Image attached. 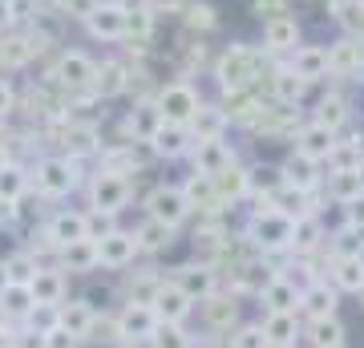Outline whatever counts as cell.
<instances>
[{
	"label": "cell",
	"mask_w": 364,
	"mask_h": 348,
	"mask_svg": "<svg viewBox=\"0 0 364 348\" xmlns=\"http://www.w3.org/2000/svg\"><path fill=\"white\" fill-rule=\"evenodd\" d=\"M215 78H219L223 93L251 90V81L259 78V53L247 49V45H231V49L215 61Z\"/></svg>",
	"instance_id": "6da1fadb"
},
{
	"label": "cell",
	"mask_w": 364,
	"mask_h": 348,
	"mask_svg": "<svg viewBox=\"0 0 364 348\" xmlns=\"http://www.w3.org/2000/svg\"><path fill=\"white\" fill-rule=\"evenodd\" d=\"M291 215H284V211H275V206H263L259 215L251 219L247 227V239L259 251H287L291 247Z\"/></svg>",
	"instance_id": "7a4b0ae2"
},
{
	"label": "cell",
	"mask_w": 364,
	"mask_h": 348,
	"mask_svg": "<svg viewBox=\"0 0 364 348\" xmlns=\"http://www.w3.org/2000/svg\"><path fill=\"white\" fill-rule=\"evenodd\" d=\"M158 114H162V122H170V126H191V117H195V110L203 102H198L195 85H186V81H170V85H162L154 97Z\"/></svg>",
	"instance_id": "3957f363"
},
{
	"label": "cell",
	"mask_w": 364,
	"mask_h": 348,
	"mask_svg": "<svg viewBox=\"0 0 364 348\" xmlns=\"http://www.w3.org/2000/svg\"><path fill=\"white\" fill-rule=\"evenodd\" d=\"M130 203V179H117V174H97L90 182V206L93 211H102V215H117V211H126Z\"/></svg>",
	"instance_id": "277c9868"
},
{
	"label": "cell",
	"mask_w": 364,
	"mask_h": 348,
	"mask_svg": "<svg viewBox=\"0 0 364 348\" xmlns=\"http://www.w3.org/2000/svg\"><path fill=\"white\" fill-rule=\"evenodd\" d=\"M117 336H122V344H146L150 340V332L158 328V316L150 304H126V308L117 312Z\"/></svg>",
	"instance_id": "5b68a950"
},
{
	"label": "cell",
	"mask_w": 364,
	"mask_h": 348,
	"mask_svg": "<svg viewBox=\"0 0 364 348\" xmlns=\"http://www.w3.org/2000/svg\"><path fill=\"white\" fill-rule=\"evenodd\" d=\"M97 243V268H130L134 255H138V243H134V231H122V227H114L109 235H102V239H93Z\"/></svg>",
	"instance_id": "8992f818"
},
{
	"label": "cell",
	"mask_w": 364,
	"mask_h": 348,
	"mask_svg": "<svg viewBox=\"0 0 364 348\" xmlns=\"http://www.w3.org/2000/svg\"><path fill=\"white\" fill-rule=\"evenodd\" d=\"M146 215L158 223H166V227H178L191 215V206H186L178 186H154V191L146 194Z\"/></svg>",
	"instance_id": "52a82bcc"
},
{
	"label": "cell",
	"mask_w": 364,
	"mask_h": 348,
	"mask_svg": "<svg viewBox=\"0 0 364 348\" xmlns=\"http://www.w3.org/2000/svg\"><path fill=\"white\" fill-rule=\"evenodd\" d=\"M37 186L41 194H49V199H61L77 186V167L69 162V158H45L37 167Z\"/></svg>",
	"instance_id": "ba28073f"
},
{
	"label": "cell",
	"mask_w": 364,
	"mask_h": 348,
	"mask_svg": "<svg viewBox=\"0 0 364 348\" xmlns=\"http://www.w3.org/2000/svg\"><path fill=\"white\" fill-rule=\"evenodd\" d=\"M191 304H195V300L186 296L174 280H170V284L162 280V284H158V292H154V300H150V308H154V316L162 324H182L186 316H191Z\"/></svg>",
	"instance_id": "9c48e42d"
},
{
	"label": "cell",
	"mask_w": 364,
	"mask_h": 348,
	"mask_svg": "<svg viewBox=\"0 0 364 348\" xmlns=\"http://www.w3.org/2000/svg\"><path fill=\"white\" fill-rule=\"evenodd\" d=\"M85 28H90V37H97V41H122L126 37L122 4H117V0H97V9L85 16Z\"/></svg>",
	"instance_id": "30bf717a"
},
{
	"label": "cell",
	"mask_w": 364,
	"mask_h": 348,
	"mask_svg": "<svg viewBox=\"0 0 364 348\" xmlns=\"http://www.w3.org/2000/svg\"><path fill=\"white\" fill-rule=\"evenodd\" d=\"M90 90H93V97H102V102H109V97H122V93L130 90V69H126L122 61L93 65Z\"/></svg>",
	"instance_id": "8fae6325"
},
{
	"label": "cell",
	"mask_w": 364,
	"mask_h": 348,
	"mask_svg": "<svg viewBox=\"0 0 364 348\" xmlns=\"http://www.w3.org/2000/svg\"><path fill=\"white\" fill-rule=\"evenodd\" d=\"M174 284H178L191 300H207V296L219 292V275H215L210 263H182V268L174 271Z\"/></svg>",
	"instance_id": "7c38bea8"
},
{
	"label": "cell",
	"mask_w": 364,
	"mask_h": 348,
	"mask_svg": "<svg viewBox=\"0 0 364 348\" xmlns=\"http://www.w3.org/2000/svg\"><path fill=\"white\" fill-rule=\"evenodd\" d=\"M93 57L90 53H81V49H69V53H61V61H57V85H65V90H85L90 85V78H93Z\"/></svg>",
	"instance_id": "4fadbf2b"
},
{
	"label": "cell",
	"mask_w": 364,
	"mask_h": 348,
	"mask_svg": "<svg viewBox=\"0 0 364 348\" xmlns=\"http://www.w3.org/2000/svg\"><path fill=\"white\" fill-rule=\"evenodd\" d=\"M93 304L90 300H61L57 304V328H65L73 340H90V328H93Z\"/></svg>",
	"instance_id": "5bb4252c"
},
{
	"label": "cell",
	"mask_w": 364,
	"mask_h": 348,
	"mask_svg": "<svg viewBox=\"0 0 364 348\" xmlns=\"http://www.w3.org/2000/svg\"><path fill=\"white\" fill-rule=\"evenodd\" d=\"M287 69H291L304 85H312V81L328 78V53H324V45H296V49H291V65H287Z\"/></svg>",
	"instance_id": "9a60e30c"
},
{
	"label": "cell",
	"mask_w": 364,
	"mask_h": 348,
	"mask_svg": "<svg viewBox=\"0 0 364 348\" xmlns=\"http://www.w3.org/2000/svg\"><path fill=\"white\" fill-rule=\"evenodd\" d=\"M332 146H336V134H332V130H324L320 122H308V126L296 130V154L312 158V162H328Z\"/></svg>",
	"instance_id": "2e32d148"
},
{
	"label": "cell",
	"mask_w": 364,
	"mask_h": 348,
	"mask_svg": "<svg viewBox=\"0 0 364 348\" xmlns=\"http://www.w3.org/2000/svg\"><path fill=\"white\" fill-rule=\"evenodd\" d=\"M328 73L332 78H352V73H360L364 65V49L356 37H340L336 45H328Z\"/></svg>",
	"instance_id": "e0dca14e"
},
{
	"label": "cell",
	"mask_w": 364,
	"mask_h": 348,
	"mask_svg": "<svg viewBox=\"0 0 364 348\" xmlns=\"http://www.w3.org/2000/svg\"><path fill=\"white\" fill-rule=\"evenodd\" d=\"M320 162H312V158H304V154H291L279 167V182L284 186H291V191H299V194H312L316 186H320Z\"/></svg>",
	"instance_id": "ac0fdd59"
},
{
	"label": "cell",
	"mask_w": 364,
	"mask_h": 348,
	"mask_svg": "<svg viewBox=\"0 0 364 348\" xmlns=\"http://www.w3.org/2000/svg\"><path fill=\"white\" fill-rule=\"evenodd\" d=\"M259 300H263L267 312H299V288H296V280H287V275H272V280L259 288Z\"/></svg>",
	"instance_id": "d6986e66"
},
{
	"label": "cell",
	"mask_w": 364,
	"mask_h": 348,
	"mask_svg": "<svg viewBox=\"0 0 364 348\" xmlns=\"http://www.w3.org/2000/svg\"><path fill=\"white\" fill-rule=\"evenodd\" d=\"M191 130L186 126H170V122H162V126L150 134V150H154L158 158H182L191 154Z\"/></svg>",
	"instance_id": "ffe728a7"
},
{
	"label": "cell",
	"mask_w": 364,
	"mask_h": 348,
	"mask_svg": "<svg viewBox=\"0 0 364 348\" xmlns=\"http://www.w3.org/2000/svg\"><path fill=\"white\" fill-rule=\"evenodd\" d=\"M28 292H33V304H49V308H57V304L65 300V271L45 268V263H41L37 275L28 280Z\"/></svg>",
	"instance_id": "44dd1931"
},
{
	"label": "cell",
	"mask_w": 364,
	"mask_h": 348,
	"mask_svg": "<svg viewBox=\"0 0 364 348\" xmlns=\"http://www.w3.org/2000/svg\"><path fill=\"white\" fill-rule=\"evenodd\" d=\"M299 45V21L296 16H272L263 25V49L267 53H291Z\"/></svg>",
	"instance_id": "7402d4cb"
},
{
	"label": "cell",
	"mask_w": 364,
	"mask_h": 348,
	"mask_svg": "<svg viewBox=\"0 0 364 348\" xmlns=\"http://www.w3.org/2000/svg\"><path fill=\"white\" fill-rule=\"evenodd\" d=\"M122 4V16H126V37L134 41H146L154 33V9H150V0H117Z\"/></svg>",
	"instance_id": "603a6c76"
},
{
	"label": "cell",
	"mask_w": 364,
	"mask_h": 348,
	"mask_svg": "<svg viewBox=\"0 0 364 348\" xmlns=\"http://www.w3.org/2000/svg\"><path fill=\"white\" fill-rule=\"evenodd\" d=\"M267 336V348H291L299 336V320L296 312H267V320L259 324Z\"/></svg>",
	"instance_id": "cb8c5ba5"
},
{
	"label": "cell",
	"mask_w": 364,
	"mask_h": 348,
	"mask_svg": "<svg viewBox=\"0 0 364 348\" xmlns=\"http://www.w3.org/2000/svg\"><path fill=\"white\" fill-rule=\"evenodd\" d=\"M45 235H49L57 247L90 239V235H85V215H81V211H57V215L49 219V227H45Z\"/></svg>",
	"instance_id": "d4e9b609"
},
{
	"label": "cell",
	"mask_w": 364,
	"mask_h": 348,
	"mask_svg": "<svg viewBox=\"0 0 364 348\" xmlns=\"http://www.w3.org/2000/svg\"><path fill=\"white\" fill-rule=\"evenodd\" d=\"M299 312H308L312 320H324V316H336V292L320 280H312L308 288H299Z\"/></svg>",
	"instance_id": "484cf974"
},
{
	"label": "cell",
	"mask_w": 364,
	"mask_h": 348,
	"mask_svg": "<svg viewBox=\"0 0 364 348\" xmlns=\"http://www.w3.org/2000/svg\"><path fill=\"white\" fill-rule=\"evenodd\" d=\"M191 158H195V174H219L227 162H231V150L223 138H210V142H195L191 146Z\"/></svg>",
	"instance_id": "4316f807"
},
{
	"label": "cell",
	"mask_w": 364,
	"mask_h": 348,
	"mask_svg": "<svg viewBox=\"0 0 364 348\" xmlns=\"http://www.w3.org/2000/svg\"><path fill=\"white\" fill-rule=\"evenodd\" d=\"M186 130H191V138H195V142L223 138V130H227V110H219V105H198Z\"/></svg>",
	"instance_id": "83f0119b"
},
{
	"label": "cell",
	"mask_w": 364,
	"mask_h": 348,
	"mask_svg": "<svg viewBox=\"0 0 364 348\" xmlns=\"http://www.w3.org/2000/svg\"><path fill=\"white\" fill-rule=\"evenodd\" d=\"M178 191H182V199H186L191 211H195V206H198V211H219V206H223L219 194H215V182H210L207 174H191Z\"/></svg>",
	"instance_id": "f1b7e54d"
},
{
	"label": "cell",
	"mask_w": 364,
	"mask_h": 348,
	"mask_svg": "<svg viewBox=\"0 0 364 348\" xmlns=\"http://www.w3.org/2000/svg\"><path fill=\"white\" fill-rule=\"evenodd\" d=\"M210 182H215V194H219V203H227V199H243V194L251 191V182H247V170L243 167H235V162H227V167L219 170V174H210Z\"/></svg>",
	"instance_id": "f546056e"
},
{
	"label": "cell",
	"mask_w": 364,
	"mask_h": 348,
	"mask_svg": "<svg viewBox=\"0 0 364 348\" xmlns=\"http://www.w3.org/2000/svg\"><path fill=\"white\" fill-rule=\"evenodd\" d=\"M57 255H61V263H65L69 271H77V275L97 268V243H93V239H77V243L57 247Z\"/></svg>",
	"instance_id": "4dcf8cb0"
},
{
	"label": "cell",
	"mask_w": 364,
	"mask_h": 348,
	"mask_svg": "<svg viewBox=\"0 0 364 348\" xmlns=\"http://www.w3.org/2000/svg\"><path fill=\"white\" fill-rule=\"evenodd\" d=\"M37 268H41V259L33 251H13L0 263V284H28L37 275Z\"/></svg>",
	"instance_id": "1f68e13d"
},
{
	"label": "cell",
	"mask_w": 364,
	"mask_h": 348,
	"mask_svg": "<svg viewBox=\"0 0 364 348\" xmlns=\"http://www.w3.org/2000/svg\"><path fill=\"white\" fill-rule=\"evenodd\" d=\"M312 122H320L324 130L340 134V130L348 126V102H344L340 93H324V97H320V105H316V117H312Z\"/></svg>",
	"instance_id": "d6a6232c"
},
{
	"label": "cell",
	"mask_w": 364,
	"mask_h": 348,
	"mask_svg": "<svg viewBox=\"0 0 364 348\" xmlns=\"http://www.w3.org/2000/svg\"><path fill=\"white\" fill-rule=\"evenodd\" d=\"M134 243H138V251H166L174 243V227H166V223H158L146 215V223L134 231Z\"/></svg>",
	"instance_id": "836d02e7"
},
{
	"label": "cell",
	"mask_w": 364,
	"mask_h": 348,
	"mask_svg": "<svg viewBox=\"0 0 364 348\" xmlns=\"http://www.w3.org/2000/svg\"><path fill=\"white\" fill-rule=\"evenodd\" d=\"M198 304H207V324L215 328V332H231V324L239 320V304H235L231 296H207V300H198Z\"/></svg>",
	"instance_id": "e575fe53"
},
{
	"label": "cell",
	"mask_w": 364,
	"mask_h": 348,
	"mask_svg": "<svg viewBox=\"0 0 364 348\" xmlns=\"http://www.w3.org/2000/svg\"><path fill=\"white\" fill-rule=\"evenodd\" d=\"M328 194L340 206L348 203V199H356V194H364V170H332L328 174Z\"/></svg>",
	"instance_id": "d590c367"
},
{
	"label": "cell",
	"mask_w": 364,
	"mask_h": 348,
	"mask_svg": "<svg viewBox=\"0 0 364 348\" xmlns=\"http://www.w3.org/2000/svg\"><path fill=\"white\" fill-rule=\"evenodd\" d=\"M0 312L13 316V320H25L33 312V292L28 284H0Z\"/></svg>",
	"instance_id": "8d00e7d4"
},
{
	"label": "cell",
	"mask_w": 364,
	"mask_h": 348,
	"mask_svg": "<svg viewBox=\"0 0 364 348\" xmlns=\"http://www.w3.org/2000/svg\"><path fill=\"white\" fill-rule=\"evenodd\" d=\"M332 280L340 292H364V255H336Z\"/></svg>",
	"instance_id": "74e56055"
},
{
	"label": "cell",
	"mask_w": 364,
	"mask_h": 348,
	"mask_svg": "<svg viewBox=\"0 0 364 348\" xmlns=\"http://www.w3.org/2000/svg\"><path fill=\"white\" fill-rule=\"evenodd\" d=\"M126 126L138 142H150V134L162 126V114H158L154 102H138V110H130V117H126Z\"/></svg>",
	"instance_id": "f35d334b"
},
{
	"label": "cell",
	"mask_w": 364,
	"mask_h": 348,
	"mask_svg": "<svg viewBox=\"0 0 364 348\" xmlns=\"http://www.w3.org/2000/svg\"><path fill=\"white\" fill-rule=\"evenodd\" d=\"M28 191V174L16 162H0V203H21V194Z\"/></svg>",
	"instance_id": "ab89813d"
},
{
	"label": "cell",
	"mask_w": 364,
	"mask_h": 348,
	"mask_svg": "<svg viewBox=\"0 0 364 348\" xmlns=\"http://www.w3.org/2000/svg\"><path fill=\"white\" fill-rule=\"evenodd\" d=\"M320 239H324V227H320L316 215H299V219L291 223V247H296V251H316Z\"/></svg>",
	"instance_id": "60d3db41"
},
{
	"label": "cell",
	"mask_w": 364,
	"mask_h": 348,
	"mask_svg": "<svg viewBox=\"0 0 364 348\" xmlns=\"http://www.w3.org/2000/svg\"><path fill=\"white\" fill-rule=\"evenodd\" d=\"M308 340H312V348H344V324H340L336 316L312 320V328H308Z\"/></svg>",
	"instance_id": "b9f144b4"
},
{
	"label": "cell",
	"mask_w": 364,
	"mask_h": 348,
	"mask_svg": "<svg viewBox=\"0 0 364 348\" xmlns=\"http://www.w3.org/2000/svg\"><path fill=\"white\" fill-rule=\"evenodd\" d=\"M304 90H308V85H304L291 69H284V73L272 78V93H275V102L284 105V110H296V102L304 97Z\"/></svg>",
	"instance_id": "7bdbcfd3"
},
{
	"label": "cell",
	"mask_w": 364,
	"mask_h": 348,
	"mask_svg": "<svg viewBox=\"0 0 364 348\" xmlns=\"http://www.w3.org/2000/svg\"><path fill=\"white\" fill-rule=\"evenodd\" d=\"M146 344L150 348H195L191 344V336L182 332V324H162V320H158V328L150 332Z\"/></svg>",
	"instance_id": "ee69618b"
},
{
	"label": "cell",
	"mask_w": 364,
	"mask_h": 348,
	"mask_svg": "<svg viewBox=\"0 0 364 348\" xmlns=\"http://www.w3.org/2000/svg\"><path fill=\"white\" fill-rule=\"evenodd\" d=\"M65 146H69V154H90L93 146H97V130L93 126H69Z\"/></svg>",
	"instance_id": "f6af8a7d"
},
{
	"label": "cell",
	"mask_w": 364,
	"mask_h": 348,
	"mask_svg": "<svg viewBox=\"0 0 364 348\" xmlns=\"http://www.w3.org/2000/svg\"><path fill=\"white\" fill-rule=\"evenodd\" d=\"M227 348H267V336H263L259 324H243V328H235Z\"/></svg>",
	"instance_id": "bcb514c9"
},
{
	"label": "cell",
	"mask_w": 364,
	"mask_h": 348,
	"mask_svg": "<svg viewBox=\"0 0 364 348\" xmlns=\"http://www.w3.org/2000/svg\"><path fill=\"white\" fill-rule=\"evenodd\" d=\"M336 16H340V25L348 28V37H360L364 33V0H348Z\"/></svg>",
	"instance_id": "7dc6e473"
},
{
	"label": "cell",
	"mask_w": 364,
	"mask_h": 348,
	"mask_svg": "<svg viewBox=\"0 0 364 348\" xmlns=\"http://www.w3.org/2000/svg\"><path fill=\"white\" fill-rule=\"evenodd\" d=\"M186 25L198 28V33H207V28L219 25V16H215V9H210V4H186Z\"/></svg>",
	"instance_id": "c3c4849f"
},
{
	"label": "cell",
	"mask_w": 364,
	"mask_h": 348,
	"mask_svg": "<svg viewBox=\"0 0 364 348\" xmlns=\"http://www.w3.org/2000/svg\"><path fill=\"white\" fill-rule=\"evenodd\" d=\"M77 344L81 340H73V336H69L65 328H57V324L41 332V348H77Z\"/></svg>",
	"instance_id": "681fc988"
},
{
	"label": "cell",
	"mask_w": 364,
	"mask_h": 348,
	"mask_svg": "<svg viewBox=\"0 0 364 348\" xmlns=\"http://www.w3.org/2000/svg\"><path fill=\"white\" fill-rule=\"evenodd\" d=\"M93 9H97V0H61V13L73 16V21H85Z\"/></svg>",
	"instance_id": "f907efd6"
},
{
	"label": "cell",
	"mask_w": 364,
	"mask_h": 348,
	"mask_svg": "<svg viewBox=\"0 0 364 348\" xmlns=\"http://www.w3.org/2000/svg\"><path fill=\"white\" fill-rule=\"evenodd\" d=\"M344 219H348V227L364 231V194H356V199H348V203H344Z\"/></svg>",
	"instance_id": "816d5d0a"
},
{
	"label": "cell",
	"mask_w": 364,
	"mask_h": 348,
	"mask_svg": "<svg viewBox=\"0 0 364 348\" xmlns=\"http://www.w3.org/2000/svg\"><path fill=\"white\" fill-rule=\"evenodd\" d=\"M13 105H16V93H13V85L0 78V117H9L13 114Z\"/></svg>",
	"instance_id": "f5cc1de1"
},
{
	"label": "cell",
	"mask_w": 364,
	"mask_h": 348,
	"mask_svg": "<svg viewBox=\"0 0 364 348\" xmlns=\"http://www.w3.org/2000/svg\"><path fill=\"white\" fill-rule=\"evenodd\" d=\"M16 21V13H13V4L9 0H0V28H9Z\"/></svg>",
	"instance_id": "db71d44e"
},
{
	"label": "cell",
	"mask_w": 364,
	"mask_h": 348,
	"mask_svg": "<svg viewBox=\"0 0 364 348\" xmlns=\"http://www.w3.org/2000/svg\"><path fill=\"white\" fill-rule=\"evenodd\" d=\"M162 4H166V9H174V4H182V0H150V9H154V13L162 9Z\"/></svg>",
	"instance_id": "11a10c76"
},
{
	"label": "cell",
	"mask_w": 364,
	"mask_h": 348,
	"mask_svg": "<svg viewBox=\"0 0 364 348\" xmlns=\"http://www.w3.org/2000/svg\"><path fill=\"white\" fill-rule=\"evenodd\" d=\"M122 348H138V344H122Z\"/></svg>",
	"instance_id": "9f6ffc18"
},
{
	"label": "cell",
	"mask_w": 364,
	"mask_h": 348,
	"mask_svg": "<svg viewBox=\"0 0 364 348\" xmlns=\"http://www.w3.org/2000/svg\"><path fill=\"white\" fill-rule=\"evenodd\" d=\"M4 348H13V344H4Z\"/></svg>",
	"instance_id": "6f0895ef"
},
{
	"label": "cell",
	"mask_w": 364,
	"mask_h": 348,
	"mask_svg": "<svg viewBox=\"0 0 364 348\" xmlns=\"http://www.w3.org/2000/svg\"><path fill=\"white\" fill-rule=\"evenodd\" d=\"M360 300H364V292H360Z\"/></svg>",
	"instance_id": "680465c9"
},
{
	"label": "cell",
	"mask_w": 364,
	"mask_h": 348,
	"mask_svg": "<svg viewBox=\"0 0 364 348\" xmlns=\"http://www.w3.org/2000/svg\"><path fill=\"white\" fill-rule=\"evenodd\" d=\"M360 69H364V65H360Z\"/></svg>",
	"instance_id": "91938a15"
}]
</instances>
